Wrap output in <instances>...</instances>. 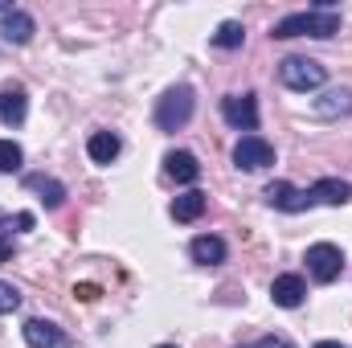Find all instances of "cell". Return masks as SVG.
Here are the masks:
<instances>
[{"label":"cell","instance_id":"17","mask_svg":"<svg viewBox=\"0 0 352 348\" xmlns=\"http://www.w3.org/2000/svg\"><path fill=\"white\" fill-rule=\"evenodd\" d=\"M205 205H209V201H205V193L188 188V193H180V197L173 201V217L180 221V226H188V221H197V217L205 213Z\"/></svg>","mask_w":352,"mask_h":348},{"label":"cell","instance_id":"15","mask_svg":"<svg viewBox=\"0 0 352 348\" xmlns=\"http://www.w3.org/2000/svg\"><path fill=\"white\" fill-rule=\"evenodd\" d=\"M164 173L173 176L176 184H192V180L201 176V164H197L192 152H168V156H164Z\"/></svg>","mask_w":352,"mask_h":348},{"label":"cell","instance_id":"11","mask_svg":"<svg viewBox=\"0 0 352 348\" xmlns=\"http://www.w3.org/2000/svg\"><path fill=\"white\" fill-rule=\"evenodd\" d=\"M311 111H316L320 119H340V115H352V90L349 87L324 90V94L311 102Z\"/></svg>","mask_w":352,"mask_h":348},{"label":"cell","instance_id":"26","mask_svg":"<svg viewBox=\"0 0 352 348\" xmlns=\"http://www.w3.org/2000/svg\"><path fill=\"white\" fill-rule=\"evenodd\" d=\"M316 348H344V345H336V340H320Z\"/></svg>","mask_w":352,"mask_h":348},{"label":"cell","instance_id":"25","mask_svg":"<svg viewBox=\"0 0 352 348\" xmlns=\"http://www.w3.org/2000/svg\"><path fill=\"white\" fill-rule=\"evenodd\" d=\"M16 230H33V213H16Z\"/></svg>","mask_w":352,"mask_h":348},{"label":"cell","instance_id":"1","mask_svg":"<svg viewBox=\"0 0 352 348\" xmlns=\"http://www.w3.org/2000/svg\"><path fill=\"white\" fill-rule=\"evenodd\" d=\"M336 33H340V12L328 8V4L307 8V12H287L270 29L274 41H291V37H336Z\"/></svg>","mask_w":352,"mask_h":348},{"label":"cell","instance_id":"24","mask_svg":"<svg viewBox=\"0 0 352 348\" xmlns=\"http://www.w3.org/2000/svg\"><path fill=\"white\" fill-rule=\"evenodd\" d=\"M8 254H12V242H8V234H0V262H8Z\"/></svg>","mask_w":352,"mask_h":348},{"label":"cell","instance_id":"23","mask_svg":"<svg viewBox=\"0 0 352 348\" xmlns=\"http://www.w3.org/2000/svg\"><path fill=\"white\" fill-rule=\"evenodd\" d=\"M250 348H295L287 336H263V340H254Z\"/></svg>","mask_w":352,"mask_h":348},{"label":"cell","instance_id":"2","mask_svg":"<svg viewBox=\"0 0 352 348\" xmlns=\"http://www.w3.org/2000/svg\"><path fill=\"white\" fill-rule=\"evenodd\" d=\"M278 83L287 90L307 94V90H320L328 83V70H324L316 58H283V62H278Z\"/></svg>","mask_w":352,"mask_h":348},{"label":"cell","instance_id":"19","mask_svg":"<svg viewBox=\"0 0 352 348\" xmlns=\"http://www.w3.org/2000/svg\"><path fill=\"white\" fill-rule=\"evenodd\" d=\"M242 41H246L242 21H221V25H217V33H213V45H217V50H238Z\"/></svg>","mask_w":352,"mask_h":348},{"label":"cell","instance_id":"5","mask_svg":"<svg viewBox=\"0 0 352 348\" xmlns=\"http://www.w3.org/2000/svg\"><path fill=\"white\" fill-rule=\"evenodd\" d=\"M221 119L238 131H254L258 127V98L246 90V94H226L221 98Z\"/></svg>","mask_w":352,"mask_h":348},{"label":"cell","instance_id":"9","mask_svg":"<svg viewBox=\"0 0 352 348\" xmlns=\"http://www.w3.org/2000/svg\"><path fill=\"white\" fill-rule=\"evenodd\" d=\"M349 197H352V184L340 180V176H324V180H316L307 188V201L311 205H344Z\"/></svg>","mask_w":352,"mask_h":348},{"label":"cell","instance_id":"21","mask_svg":"<svg viewBox=\"0 0 352 348\" xmlns=\"http://www.w3.org/2000/svg\"><path fill=\"white\" fill-rule=\"evenodd\" d=\"M16 307H21V291L0 279V316H8V312H16Z\"/></svg>","mask_w":352,"mask_h":348},{"label":"cell","instance_id":"16","mask_svg":"<svg viewBox=\"0 0 352 348\" xmlns=\"http://www.w3.org/2000/svg\"><path fill=\"white\" fill-rule=\"evenodd\" d=\"M119 148H123V144H119L115 131H94V135L87 140V152H90L94 164H111V160L119 156Z\"/></svg>","mask_w":352,"mask_h":348},{"label":"cell","instance_id":"14","mask_svg":"<svg viewBox=\"0 0 352 348\" xmlns=\"http://www.w3.org/2000/svg\"><path fill=\"white\" fill-rule=\"evenodd\" d=\"M188 254L192 262H201V266H217V262H226V242L221 238H213V234H201V238H192L188 242Z\"/></svg>","mask_w":352,"mask_h":348},{"label":"cell","instance_id":"12","mask_svg":"<svg viewBox=\"0 0 352 348\" xmlns=\"http://www.w3.org/2000/svg\"><path fill=\"white\" fill-rule=\"evenodd\" d=\"M303 295H307V283H303L299 274H278V279L270 283V299H274L278 307H299Z\"/></svg>","mask_w":352,"mask_h":348},{"label":"cell","instance_id":"27","mask_svg":"<svg viewBox=\"0 0 352 348\" xmlns=\"http://www.w3.org/2000/svg\"><path fill=\"white\" fill-rule=\"evenodd\" d=\"M156 348H176V345H156Z\"/></svg>","mask_w":352,"mask_h":348},{"label":"cell","instance_id":"6","mask_svg":"<svg viewBox=\"0 0 352 348\" xmlns=\"http://www.w3.org/2000/svg\"><path fill=\"white\" fill-rule=\"evenodd\" d=\"M234 164L246 168V173L270 168V164H274V148L266 144L263 135H242V140L234 144Z\"/></svg>","mask_w":352,"mask_h":348},{"label":"cell","instance_id":"22","mask_svg":"<svg viewBox=\"0 0 352 348\" xmlns=\"http://www.w3.org/2000/svg\"><path fill=\"white\" fill-rule=\"evenodd\" d=\"M98 295H102V287H98V283H74V299H98Z\"/></svg>","mask_w":352,"mask_h":348},{"label":"cell","instance_id":"4","mask_svg":"<svg viewBox=\"0 0 352 348\" xmlns=\"http://www.w3.org/2000/svg\"><path fill=\"white\" fill-rule=\"evenodd\" d=\"M307 274L316 279V283H336L340 279V270H344V254H340V246H332V242H316V246H307Z\"/></svg>","mask_w":352,"mask_h":348},{"label":"cell","instance_id":"20","mask_svg":"<svg viewBox=\"0 0 352 348\" xmlns=\"http://www.w3.org/2000/svg\"><path fill=\"white\" fill-rule=\"evenodd\" d=\"M21 160H25L21 144H12V140H0V173H16V168H21Z\"/></svg>","mask_w":352,"mask_h":348},{"label":"cell","instance_id":"13","mask_svg":"<svg viewBox=\"0 0 352 348\" xmlns=\"http://www.w3.org/2000/svg\"><path fill=\"white\" fill-rule=\"evenodd\" d=\"M0 37H4L8 45H25V41L33 37V17L21 12V8L4 12V21H0Z\"/></svg>","mask_w":352,"mask_h":348},{"label":"cell","instance_id":"18","mask_svg":"<svg viewBox=\"0 0 352 348\" xmlns=\"http://www.w3.org/2000/svg\"><path fill=\"white\" fill-rule=\"evenodd\" d=\"M25 184H29L33 193H41L45 209H58V205L66 201V184H62V180H54V176H29Z\"/></svg>","mask_w":352,"mask_h":348},{"label":"cell","instance_id":"3","mask_svg":"<svg viewBox=\"0 0 352 348\" xmlns=\"http://www.w3.org/2000/svg\"><path fill=\"white\" fill-rule=\"evenodd\" d=\"M192 107H197L192 87L164 90V98L156 102V127H160V131H180V127L192 119Z\"/></svg>","mask_w":352,"mask_h":348},{"label":"cell","instance_id":"7","mask_svg":"<svg viewBox=\"0 0 352 348\" xmlns=\"http://www.w3.org/2000/svg\"><path fill=\"white\" fill-rule=\"evenodd\" d=\"M263 197H266V205H274V209H283V213H303V209H311L307 193L295 188V184H287V180H270L263 188Z\"/></svg>","mask_w":352,"mask_h":348},{"label":"cell","instance_id":"10","mask_svg":"<svg viewBox=\"0 0 352 348\" xmlns=\"http://www.w3.org/2000/svg\"><path fill=\"white\" fill-rule=\"evenodd\" d=\"M29 115V94L25 87H4L0 90V123L4 127H21Z\"/></svg>","mask_w":352,"mask_h":348},{"label":"cell","instance_id":"8","mask_svg":"<svg viewBox=\"0 0 352 348\" xmlns=\"http://www.w3.org/2000/svg\"><path fill=\"white\" fill-rule=\"evenodd\" d=\"M21 332H25V345L29 348H70V336L54 320H29Z\"/></svg>","mask_w":352,"mask_h":348}]
</instances>
